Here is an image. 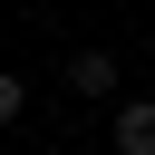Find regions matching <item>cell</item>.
I'll list each match as a JSON object with an SVG mask.
<instances>
[{
    "mask_svg": "<svg viewBox=\"0 0 155 155\" xmlns=\"http://www.w3.org/2000/svg\"><path fill=\"white\" fill-rule=\"evenodd\" d=\"M116 155H155V97H116Z\"/></svg>",
    "mask_w": 155,
    "mask_h": 155,
    "instance_id": "1",
    "label": "cell"
},
{
    "mask_svg": "<svg viewBox=\"0 0 155 155\" xmlns=\"http://www.w3.org/2000/svg\"><path fill=\"white\" fill-rule=\"evenodd\" d=\"M68 97H116V58L107 48H78L68 58Z\"/></svg>",
    "mask_w": 155,
    "mask_h": 155,
    "instance_id": "2",
    "label": "cell"
},
{
    "mask_svg": "<svg viewBox=\"0 0 155 155\" xmlns=\"http://www.w3.org/2000/svg\"><path fill=\"white\" fill-rule=\"evenodd\" d=\"M19 107H29V87H19V78H10V68H0V126H10V116H19Z\"/></svg>",
    "mask_w": 155,
    "mask_h": 155,
    "instance_id": "3",
    "label": "cell"
}]
</instances>
